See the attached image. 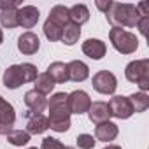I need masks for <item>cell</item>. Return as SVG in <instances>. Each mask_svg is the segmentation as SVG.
I'll list each match as a JSON object with an SVG mask.
<instances>
[{
  "instance_id": "cell-13",
  "label": "cell",
  "mask_w": 149,
  "mask_h": 149,
  "mask_svg": "<svg viewBox=\"0 0 149 149\" xmlns=\"http://www.w3.org/2000/svg\"><path fill=\"white\" fill-rule=\"evenodd\" d=\"M25 105L28 107L30 112L42 114V111L47 107V98H46V95L39 93L37 90H30L25 93Z\"/></svg>"
},
{
  "instance_id": "cell-22",
  "label": "cell",
  "mask_w": 149,
  "mask_h": 149,
  "mask_svg": "<svg viewBox=\"0 0 149 149\" xmlns=\"http://www.w3.org/2000/svg\"><path fill=\"white\" fill-rule=\"evenodd\" d=\"M81 37V26L74 25V23H68L65 28H63V33H61V42L65 46H74Z\"/></svg>"
},
{
  "instance_id": "cell-31",
  "label": "cell",
  "mask_w": 149,
  "mask_h": 149,
  "mask_svg": "<svg viewBox=\"0 0 149 149\" xmlns=\"http://www.w3.org/2000/svg\"><path fill=\"white\" fill-rule=\"evenodd\" d=\"M95 4H97V7H98V9H100V11L105 14V13H107V9H109V6H111V0H107V2H102V0H97Z\"/></svg>"
},
{
  "instance_id": "cell-4",
  "label": "cell",
  "mask_w": 149,
  "mask_h": 149,
  "mask_svg": "<svg viewBox=\"0 0 149 149\" xmlns=\"http://www.w3.org/2000/svg\"><path fill=\"white\" fill-rule=\"evenodd\" d=\"M125 77L130 83H135L142 93L149 90V60H133L126 65L125 68Z\"/></svg>"
},
{
  "instance_id": "cell-17",
  "label": "cell",
  "mask_w": 149,
  "mask_h": 149,
  "mask_svg": "<svg viewBox=\"0 0 149 149\" xmlns=\"http://www.w3.org/2000/svg\"><path fill=\"white\" fill-rule=\"evenodd\" d=\"M118 133H119V128H118V125L112 123V121L100 123V125H97V128H95V139H97V140H102V142H111V140H114V139L118 137Z\"/></svg>"
},
{
  "instance_id": "cell-2",
  "label": "cell",
  "mask_w": 149,
  "mask_h": 149,
  "mask_svg": "<svg viewBox=\"0 0 149 149\" xmlns=\"http://www.w3.org/2000/svg\"><path fill=\"white\" fill-rule=\"evenodd\" d=\"M107 21L112 25V28H133L137 26L140 14L133 4H121V2H111L107 13Z\"/></svg>"
},
{
  "instance_id": "cell-10",
  "label": "cell",
  "mask_w": 149,
  "mask_h": 149,
  "mask_svg": "<svg viewBox=\"0 0 149 149\" xmlns=\"http://www.w3.org/2000/svg\"><path fill=\"white\" fill-rule=\"evenodd\" d=\"M25 118H26V133L28 135H40L49 128V121L44 114H33V112L26 111Z\"/></svg>"
},
{
  "instance_id": "cell-30",
  "label": "cell",
  "mask_w": 149,
  "mask_h": 149,
  "mask_svg": "<svg viewBox=\"0 0 149 149\" xmlns=\"http://www.w3.org/2000/svg\"><path fill=\"white\" fill-rule=\"evenodd\" d=\"M147 25H149V16H140V19H139V23H137V28H139V32L146 37L147 35Z\"/></svg>"
},
{
  "instance_id": "cell-24",
  "label": "cell",
  "mask_w": 149,
  "mask_h": 149,
  "mask_svg": "<svg viewBox=\"0 0 149 149\" xmlns=\"http://www.w3.org/2000/svg\"><path fill=\"white\" fill-rule=\"evenodd\" d=\"M6 137H7V142L13 144V146H16V147L26 146V144L30 142V135H28L25 130H14V128H13Z\"/></svg>"
},
{
  "instance_id": "cell-9",
  "label": "cell",
  "mask_w": 149,
  "mask_h": 149,
  "mask_svg": "<svg viewBox=\"0 0 149 149\" xmlns=\"http://www.w3.org/2000/svg\"><path fill=\"white\" fill-rule=\"evenodd\" d=\"M107 105H109V109H111V116H114V118H118V119H128V118L133 114V109H132V104H130L128 97L114 95Z\"/></svg>"
},
{
  "instance_id": "cell-23",
  "label": "cell",
  "mask_w": 149,
  "mask_h": 149,
  "mask_svg": "<svg viewBox=\"0 0 149 149\" xmlns=\"http://www.w3.org/2000/svg\"><path fill=\"white\" fill-rule=\"evenodd\" d=\"M128 100H130V104H132L133 112H144V111H147V107H149V97H147L146 93H142V91L130 95Z\"/></svg>"
},
{
  "instance_id": "cell-15",
  "label": "cell",
  "mask_w": 149,
  "mask_h": 149,
  "mask_svg": "<svg viewBox=\"0 0 149 149\" xmlns=\"http://www.w3.org/2000/svg\"><path fill=\"white\" fill-rule=\"evenodd\" d=\"M83 53L91 60H102L107 53V46L100 39H88L83 42Z\"/></svg>"
},
{
  "instance_id": "cell-28",
  "label": "cell",
  "mask_w": 149,
  "mask_h": 149,
  "mask_svg": "<svg viewBox=\"0 0 149 149\" xmlns=\"http://www.w3.org/2000/svg\"><path fill=\"white\" fill-rule=\"evenodd\" d=\"M40 149H74V147H70V146H63L58 139H53V137H46L44 140H42V146H40Z\"/></svg>"
},
{
  "instance_id": "cell-33",
  "label": "cell",
  "mask_w": 149,
  "mask_h": 149,
  "mask_svg": "<svg viewBox=\"0 0 149 149\" xmlns=\"http://www.w3.org/2000/svg\"><path fill=\"white\" fill-rule=\"evenodd\" d=\"M4 42V32H2V28H0V44Z\"/></svg>"
},
{
  "instance_id": "cell-14",
  "label": "cell",
  "mask_w": 149,
  "mask_h": 149,
  "mask_svg": "<svg viewBox=\"0 0 149 149\" xmlns=\"http://www.w3.org/2000/svg\"><path fill=\"white\" fill-rule=\"evenodd\" d=\"M88 118L95 125L109 121L111 119V109H109L107 102H91V105L88 109Z\"/></svg>"
},
{
  "instance_id": "cell-3",
  "label": "cell",
  "mask_w": 149,
  "mask_h": 149,
  "mask_svg": "<svg viewBox=\"0 0 149 149\" xmlns=\"http://www.w3.org/2000/svg\"><path fill=\"white\" fill-rule=\"evenodd\" d=\"M37 76H39V72L33 63H21V65L7 67L2 81L7 90H18L23 83H33Z\"/></svg>"
},
{
  "instance_id": "cell-12",
  "label": "cell",
  "mask_w": 149,
  "mask_h": 149,
  "mask_svg": "<svg viewBox=\"0 0 149 149\" xmlns=\"http://www.w3.org/2000/svg\"><path fill=\"white\" fill-rule=\"evenodd\" d=\"M40 18V13L35 6H23L18 9V26L33 28Z\"/></svg>"
},
{
  "instance_id": "cell-5",
  "label": "cell",
  "mask_w": 149,
  "mask_h": 149,
  "mask_svg": "<svg viewBox=\"0 0 149 149\" xmlns=\"http://www.w3.org/2000/svg\"><path fill=\"white\" fill-rule=\"evenodd\" d=\"M109 40H111L112 47L121 54H132L139 47V40H137L135 33L123 30V28H111Z\"/></svg>"
},
{
  "instance_id": "cell-29",
  "label": "cell",
  "mask_w": 149,
  "mask_h": 149,
  "mask_svg": "<svg viewBox=\"0 0 149 149\" xmlns=\"http://www.w3.org/2000/svg\"><path fill=\"white\" fill-rule=\"evenodd\" d=\"M18 6H19V0H0V13L18 9Z\"/></svg>"
},
{
  "instance_id": "cell-8",
  "label": "cell",
  "mask_w": 149,
  "mask_h": 149,
  "mask_svg": "<svg viewBox=\"0 0 149 149\" xmlns=\"http://www.w3.org/2000/svg\"><path fill=\"white\" fill-rule=\"evenodd\" d=\"M68 100V109H70V114H84L88 112L90 105H91V100H90V95L83 90H76V91H72L68 93L67 97Z\"/></svg>"
},
{
  "instance_id": "cell-25",
  "label": "cell",
  "mask_w": 149,
  "mask_h": 149,
  "mask_svg": "<svg viewBox=\"0 0 149 149\" xmlns=\"http://www.w3.org/2000/svg\"><path fill=\"white\" fill-rule=\"evenodd\" d=\"M47 18L54 19V21L60 23L61 26H67V25L70 23V18H68V7H65V6H54V7L51 9V13H49Z\"/></svg>"
},
{
  "instance_id": "cell-18",
  "label": "cell",
  "mask_w": 149,
  "mask_h": 149,
  "mask_svg": "<svg viewBox=\"0 0 149 149\" xmlns=\"http://www.w3.org/2000/svg\"><path fill=\"white\" fill-rule=\"evenodd\" d=\"M47 74L51 76V79L54 81V84H63L68 81V68H67V63L63 61H53L49 67H47Z\"/></svg>"
},
{
  "instance_id": "cell-32",
  "label": "cell",
  "mask_w": 149,
  "mask_h": 149,
  "mask_svg": "<svg viewBox=\"0 0 149 149\" xmlns=\"http://www.w3.org/2000/svg\"><path fill=\"white\" fill-rule=\"evenodd\" d=\"M104 149H121L119 146H116V144H109V146H105Z\"/></svg>"
},
{
  "instance_id": "cell-19",
  "label": "cell",
  "mask_w": 149,
  "mask_h": 149,
  "mask_svg": "<svg viewBox=\"0 0 149 149\" xmlns=\"http://www.w3.org/2000/svg\"><path fill=\"white\" fill-rule=\"evenodd\" d=\"M68 18H70V23L81 26L86 21H90V9L84 4H76L68 9Z\"/></svg>"
},
{
  "instance_id": "cell-20",
  "label": "cell",
  "mask_w": 149,
  "mask_h": 149,
  "mask_svg": "<svg viewBox=\"0 0 149 149\" xmlns=\"http://www.w3.org/2000/svg\"><path fill=\"white\" fill-rule=\"evenodd\" d=\"M63 28L60 23H56L54 19L47 18L46 23H44V35L47 37V40L51 42H56V40H61V33H63Z\"/></svg>"
},
{
  "instance_id": "cell-16",
  "label": "cell",
  "mask_w": 149,
  "mask_h": 149,
  "mask_svg": "<svg viewBox=\"0 0 149 149\" xmlns=\"http://www.w3.org/2000/svg\"><path fill=\"white\" fill-rule=\"evenodd\" d=\"M67 68H68V79L74 81V83H83L90 76L88 65L84 61H81V60H74V61L67 63Z\"/></svg>"
},
{
  "instance_id": "cell-11",
  "label": "cell",
  "mask_w": 149,
  "mask_h": 149,
  "mask_svg": "<svg viewBox=\"0 0 149 149\" xmlns=\"http://www.w3.org/2000/svg\"><path fill=\"white\" fill-rule=\"evenodd\" d=\"M39 47H40V40L33 32H25L18 37V51L21 54H26V56L35 54Z\"/></svg>"
},
{
  "instance_id": "cell-26",
  "label": "cell",
  "mask_w": 149,
  "mask_h": 149,
  "mask_svg": "<svg viewBox=\"0 0 149 149\" xmlns=\"http://www.w3.org/2000/svg\"><path fill=\"white\" fill-rule=\"evenodd\" d=\"M0 25L4 28H16L18 26V9H11V11H2L0 13Z\"/></svg>"
},
{
  "instance_id": "cell-34",
  "label": "cell",
  "mask_w": 149,
  "mask_h": 149,
  "mask_svg": "<svg viewBox=\"0 0 149 149\" xmlns=\"http://www.w3.org/2000/svg\"><path fill=\"white\" fill-rule=\"evenodd\" d=\"M28 149H37V147H28Z\"/></svg>"
},
{
  "instance_id": "cell-1",
  "label": "cell",
  "mask_w": 149,
  "mask_h": 149,
  "mask_svg": "<svg viewBox=\"0 0 149 149\" xmlns=\"http://www.w3.org/2000/svg\"><path fill=\"white\" fill-rule=\"evenodd\" d=\"M67 93H54L51 95L47 107H49V128L63 133L70 128V109H68V100Z\"/></svg>"
},
{
  "instance_id": "cell-21",
  "label": "cell",
  "mask_w": 149,
  "mask_h": 149,
  "mask_svg": "<svg viewBox=\"0 0 149 149\" xmlns=\"http://www.w3.org/2000/svg\"><path fill=\"white\" fill-rule=\"evenodd\" d=\"M35 84V88L33 90H37L39 93H42V95H47V93H51L53 90H54V81L51 79V76H49V74L47 72H44V74H39V76H37V79L33 81Z\"/></svg>"
},
{
  "instance_id": "cell-27",
  "label": "cell",
  "mask_w": 149,
  "mask_h": 149,
  "mask_svg": "<svg viewBox=\"0 0 149 149\" xmlns=\"http://www.w3.org/2000/svg\"><path fill=\"white\" fill-rule=\"evenodd\" d=\"M76 142H77L79 149H93L95 144H97V139L90 133H81V135H77Z\"/></svg>"
},
{
  "instance_id": "cell-6",
  "label": "cell",
  "mask_w": 149,
  "mask_h": 149,
  "mask_svg": "<svg viewBox=\"0 0 149 149\" xmlns=\"http://www.w3.org/2000/svg\"><path fill=\"white\" fill-rule=\"evenodd\" d=\"M91 84H93L95 91H98L102 95H112L118 88V79L109 70H98L91 79Z\"/></svg>"
},
{
  "instance_id": "cell-7",
  "label": "cell",
  "mask_w": 149,
  "mask_h": 149,
  "mask_svg": "<svg viewBox=\"0 0 149 149\" xmlns=\"http://www.w3.org/2000/svg\"><path fill=\"white\" fill-rule=\"evenodd\" d=\"M16 123L14 107L0 95V135H7Z\"/></svg>"
}]
</instances>
